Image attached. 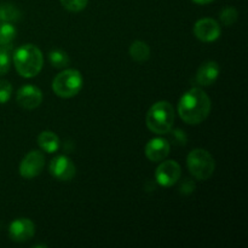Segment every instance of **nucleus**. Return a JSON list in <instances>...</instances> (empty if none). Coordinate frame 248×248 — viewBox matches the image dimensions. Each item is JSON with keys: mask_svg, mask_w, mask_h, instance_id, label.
<instances>
[{"mask_svg": "<svg viewBox=\"0 0 248 248\" xmlns=\"http://www.w3.org/2000/svg\"><path fill=\"white\" fill-rule=\"evenodd\" d=\"M212 108L211 98L200 87H193L181 97L178 115L189 125H199L208 118Z\"/></svg>", "mask_w": 248, "mask_h": 248, "instance_id": "f257e3e1", "label": "nucleus"}, {"mask_svg": "<svg viewBox=\"0 0 248 248\" xmlns=\"http://www.w3.org/2000/svg\"><path fill=\"white\" fill-rule=\"evenodd\" d=\"M14 65L22 78L31 79L41 72L44 65V56L40 48L33 44H24L14 52Z\"/></svg>", "mask_w": 248, "mask_h": 248, "instance_id": "f03ea898", "label": "nucleus"}, {"mask_svg": "<svg viewBox=\"0 0 248 248\" xmlns=\"http://www.w3.org/2000/svg\"><path fill=\"white\" fill-rule=\"evenodd\" d=\"M148 128L156 135H166L173 127L174 109L167 101H159L153 104L145 118Z\"/></svg>", "mask_w": 248, "mask_h": 248, "instance_id": "7ed1b4c3", "label": "nucleus"}, {"mask_svg": "<svg viewBox=\"0 0 248 248\" xmlns=\"http://www.w3.org/2000/svg\"><path fill=\"white\" fill-rule=\"evenodd\" d=\"M84 86V79L78 69H64L55 77L52 90L61 98L75 97Z\"/></svg>", "mask_w": 248, "mask_h": 248, "instance_id": "20e7f679", "label": "nucleus"}, {"mask_svg": "<svg viewBox=\"0 0 248 248\" xmlns=\"http://www.w3.org/2000/svg\"><path fill=\"white\" fill-rule=\"evenodd\" d=\"M186 166L194 178L198 181H206L212 177L216 170V161L207 150L198 148L188 154Z\"/></svg>", "mask_w": 248, "mask_h": 248, "instance_id": "39448f33", "label": "nucleus"}, {"mask_svg": "<svg viewBox=\"0 0 248 248\" xmlns=\"http://www.w3.org/2000/svg\"><path fill=\"white\" fill-rule=\"evenodd\" d=\"M182 176V169L179 164L174 160H162L155 171V179L157 184L164 188H170L178 183Z\"/></svg>", "mask_w": 248, "mask_h": 248, "instance_id": "423d86ee", "label": "nucleus"}, {"mask_svg": "<svg viewBox=\"0 0 248 248\" xmlns=\"http://www.w3.org/2000/svg\"><path fill=\"white\" fill-rule=\"evenodd\" d=\"M45 166V156L39 150H31L22 159L19 164V174L26 179L38 177Z\"/></svg>", "mask_w": 248, "mask_h": 248, "instance_id": "0eeeda50", "label": "nucleus"}, {"mask_svg": "<svg viewBox=\"0 0 248 248\" xmlns=\"http://www.w3.org/2000/svg\"><path fill=\"white\" fill-rule=\"evenodd\" d=\"M48 170H50L51 176L60 182L72 181L77 173V167L74 162L65 155H58L53 157L51 160Z\"/></svg>", "mask_w": 248, "mask_h": 248, "instance_id": "6e6552de", "label": "nucleus"}, {"mask_svg": "<svg viewBox=\"0 0 248 248\" xmlns=\"http://www.w3.org/2000/svg\"><path fill=\"white\" fill-rule=\"evenodd\" d=\"M222 28L213 18H201L194 24V35L202 43H213L219 39Z\"/></svg>", "mask_w": 248, "mask_h": 248, "instance_id": "1a4fd4ad", "label": "nucleus"}, {"mask_svg": "<svg viewBox=\"0 0 248 248\" xmlns=\"http://www.w3.org/2000/svg\"><path fill=\"white\" fill-rule=\"evenodd\" d=\"M16 101L26 110L36 109L43 102V92L34 85H24L17 91Z\"/></svg>", "mask_w": 248, "mask_h": 248, "instance_id": "9d476101", "label": "nucleus"}, {"mask_svg": "<svg viewBox=\"0 0 248 248\" xmlns=\"http://www.w3.org/2000/svg\"><path fill=\"white\" fill-rule=\"evenodd\" d=\"M34 235L35 224L28 218H17L9 227V236L15 242H26Z\"/></svg>", "mask_w": 248, "mask_h": 248, "instance_id": "9b49d317", "label": "nucleus"}, {"mask_svg": "<svg viewBox=\"0 0 248 248\" xmlns=\"http://www.w3.org/2000/svg\"><path fill=\"white\" fill-rule=\"evenodd\" d=\"M171 144L166 138L156 137L150 140L145 145V156L148 160L153 162H161L162 160L166 159L170 154Z\"/></svg>", "mask_w": 248, "mask_h": 248, "instance_id": "f8f14e48", "label": "nucleus"}, {"mask_svg": "<svg viewBox=\"0 0 248 248\" xmlns=\"http://www.w3.org/2000/svg\"><path fill=\"white\" fill-rule=\"evenodd\" d=\"M220 68L216 61H206L205 63L199 67L198 72H196V84L200 86H211L217 81L219 78Z\"/></svg>", "mask_w": 248, "mask_h": 248, "instance_id": "ddd939ff", "label": "nucleus"}, {"mask_svg": "<svg viewBox=\"0 0 248 248\" xmlns=\"http://www.w3.org/2000/svg\"><path fill=\"white\" fill-rule=\"evenodd\" d=\"M38 144L43 152L52 154L60 149V138L52 131H43L38 136Z\"/></svg>", "mask_w": 248, "mask_h": 248, "instance_id": "4468645a", "label": "nucleus"}, {"mask_svg": "<svg viewBox=\"0 0 248 248\" xmlns=\"http://www.w3.org/2000/svg\"><path fill=\"white\" fill-rule=\"evenodd\" d=\"M131 58L137 63H144L149 60L150 57V47L145 41L136 40L131 44L128 48Z\"/></svg>", "mask_w": 248, "mask_h": 248, "instance_id": "2eb2a0df", "label": "nucleus"}, {"mask_svg": "<svg viewBox=\"0 0 248 248\" xmlns=\"http://www.w3.org/2000/svg\"><path fill=\"white\" fill-rule=\"evenodd\" d=\"M21 17H22V12L16 5L10 4V2L0 4V22H9V23H14V22L19 21Z\"/></svg>", "mask_w": 248, "mask_h": 248, "instance_id": "dca6fc26", "label": "nucleus"}, {"mask_svg": "<svg viewBox=\"0 0 248 248\" xmlns=\"http://www.w3.org/2000/svg\"><path fill=\"white\" fill-rule=\"evenodd\" d=\"M48 61H50L51 65L53 68H57V69L65 68L70 63V58L67 55V52L63 50H60V48L50 51V53H48Z\"/></svg>", "mask_w": 248, "mask_h": 248, "instance_id": "f3484780", "label": "nucleus"}, {"mask_svg": "<svg viewBox=\"0 0 248 248\" xmlns=\"http://www.w3.org/2000/svg\"><path fill=\"white\" fill-rule=\"evenodd\" d=\"M17 29L9 22H0V46L10 45L16 38Z\"/></svg>", "mask_w": 248, "mask_h": 248, "instance_id": "a211bd4d", "label": "nucleus"}, {"mask_svg": "<svg viewBox=\"0 0 248 248\" xmlns=\"http://www.w3.org/2000/svg\"><path fill=\"white\" fill-rule=\"evenodd\" d=\"M237 17H239V12H237V10L232 6L224 7V9L220 11L219 15L220 22L227 27H230L234 23H236Z\"/></svg>", "mask_w": 248, "mask_h": 248, "instance_id": "6ab92c4d", "label": "nucleus"}, {"mask_svg": "<svg viewBox=\"0 0 248 248\" xmlns=\"http://www.w3.org/2000/svg\"><path fill=\"white\" fill-rule=\"evenodd\" d=\"M10 48H11V44L0 46V77L5 75L10 70V65H11Z\"/></svg>", "mask_w": 248, "mask_h": 248, "instance_id": "aec40b11", "label": "nucleus"}, {"mask_svg": "<svg viewBox=\"0 0 248 248\" xmlns=\"http://www.w3.org/2000/svg\"><path fill=\"white\" fill-rule=\"evenodd\" d=\"M62 6L70 12H80L87 6L89 0H60Z\"/></svg>", "mask_w": 248, "mask_h": 248, "instance_id": "412c9836", "label": "nucleus"}, {"mask_svg": "<svg viewBox=\"0 0 248 248\" xmlns=\"http://www.w3.org/2000/svg\"><path fill=\"white\" fill-rule=\"evenodd\" d=\"M12 94V85L7 80L0 79V104H5L10 101Z\"/></svg>", "mask_w": 248, "mask_h": 248, "instance_id": "4be33fe9", "label": "nucleus"}, {"mask_svg": "<svg viewBox=\"0 0 248 248\" xmlns=\"http://www.w3.org/2000/svg\"><path fill=\"white\" fill-rule=\"evenodd\" d=\"M171 132V142L177 145H186V135L183 130H174L170 131Z\"/></svg>", "mask_w": 248, "mask_h": 248, "instance_id": "5701e85b", "label": "nucleus"}, {"mask_svg": "<svg viewBox=\"0 0 248 248\" xmlns=\"http://www.w3.org/2000/svg\"><path fill=\"white\" fill-rule=\"evenodd\" d=\"M195 188L196 186L194 181H191V179H184V181L182 182L181 186H179V191H181L183 195H189V194H191L195 190Z\"/></svg>", "mask_w": 248, "mask_h": 248, "instance_id": "b1692460", "label": "nucleus"}, {"mask_svg": "<svg viewBox=\"0 0 248 248\" xmlns=\"http://www.w3.org/2000/svg\"><path fill=\"white\" fill-rule=\"evenodd\" d=\"M193 1L199 5H207V4H211V2H213L215 0H193Z\"/></svg>", "mask_w": 248, "mask_h": 248, "instance_id": "393cba45", "label": "nucleus"}]
</instances>
